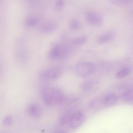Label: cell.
I'll return each mask as SVG.
<instances>
[{"instance_id": "1", "label": "cell", "mask_w": 133, "mask_h": 133, "mask_svg": "<svg viewBox=\"0 0 133 133\" xmlns=\"http://www.w3.org/2000/svg\"><path fill=\"white\" fill-rule=\"evenodd\" d=\"M42 97L43 101L46 105L53 106L62 103L64 99L62 93L53 87H46L42 89Z\"/></svg>"}, {"instance_id": "2", "label": "cell", "mask_w": 133, "mask_h": 133, "mask_svg": "<svg viewBox=\"0 0 133 133\" xmlns=\"http://www.w3.org/2000/svg\"><path fill=\"white\" fill-rule=\"evenodd\" d=\"M62 73V70L60 67L55 66L42 70L39 72L38 76L43 81H52L59 78Z\"/></svg>"}, {"instance_id": "3", "label": "cell", "mask_w": 133, "mask_h": 133, "mask_svg": "<svg viewBox=\"0 0 133 133\" xmlns=\"http://www.w3.org/2000/svg\"><path fill=\"white\" fill-rule=\"evenodd\" d=\"M24 40L20 38L16 42L15 56L18 62L24 64L27 61L28 54Z\"/></svg>"}, {"instance_id": "4", "label": "cell", "mask_w": 133, "mask_h": 133, "mask_svg": "<svg viewBox=\"0 0 133 133\" xmlns=\"http://www.w3.org/2000/svg\"><path fill=\"white\" fill-rule=\"evenodd\" d=\"M95 65L90 62L83 61L78 63L76 65L75 71L79 76L84 77L92 73L95 70Z\"/></svg>"}, {"instance_id": "5", "label": "cell", "mask_w": 133, "mask_h": 133, "mask_svg": "<svg viewBox=\"0 0 133 133\" xmlns=\"http://www.w3.org/2000/svg\"><path fill=\"white\" fill-rule=\"evenodd\" d=\"M117 100V97L115 94L109 93L106 94L102 98L97 100L93 102L92 106L94 107H108L114 104Z\"/></svg>"}, {"instance_id": "6", "label": "cell", "mask_w": 133, "mask_h": 133, "mask_svg": "<svg viewBox=\"0 0 133 133\" xmlns=\"http://www.w3.org/2000/svg\"><path fill=\"white\" fill-rule=\"evenodd\" d=\"M85 18L87 22L92 26H100L103 22V18L100 15L92 11H88L86 13Z\"/></svg>"}, {"instance_id": "7", "label": "cell", "mask_w": 133, "mask_h": 133, "mask_svg": "<svg viewBox=\"0 0 133 133\" xmlns=\"http://www.w3.org/2000/svg\"><path fill=\"white\" fill-rule=\"evenodd\" d=\"M84 119V116L83 113L80 111H77L71 115L69 123L72 128L76 129L82 124Z\"/></svg>"}, {"instance_id": "8", "label": "cell", "mask_w": 133, "mask_h": 133, "mask_svg": "<svg viewBox=\"0 0 133 133\" xmlns=\"http://www.w3.org/2000/svg\"><path fill=\"white\" fill-rule=\"evenodd\" d=\"M27 112L32 117L38 118L40 117L42 114V110L41 107L35 103L30 104L27 108Z\"/></svg>"}, {"instance_id": "9", "label": "cell", "mask_w": 133, "mask_h": 133, "mask_svg": "<svg viewBox=\"0 0 133 133\" xmlns=\"http://www.w3.org/2000/svg\"><path fill=\"white\" fill-rule=\"evenodd\" d=\"M57 27V25L55 22H48L41 25L39 27V30L42 33H49L54 32Z\"/></svg>"}, {"instance_id": "10", "label": "cell", "mask_w": 133, "mask_h": 133, "mask_svg": "<svg viewBox=\"0 0 133 133\" xmlns=\"http://www.w3.org/2000/svg\"><path fill=\"white\" fill-rule=\"evenodd\" d=\"M114 37L113 33L108 32L104 33L99 36L97 41L99 43H103L111 40Z\"/></svg>"}, {"instance_id": "11", "label": "cell", "mask_w": 133, "mask_h": 133, "mask_svg": "<svg viewBox=\"0 0 133 133\" xmlns=\"http://www.w3.org/2000/svg\"><path fill=\"white\" fill-rule=\"evenodd\" d=\"M131 71V69L130 67H125L117 73L116 74V77L117 78H123L129 74Z\"/></svg>"}, {"instance_id": "12", "label": "cell", "mask_w": 133, "mask_h": 133, "mask_svg": "<svg viewBox=\"0 0 133 133\" xmlns=\"http://www.w3.org/2000/svg\"><path fill=\"white\" fill-rule=\"evenodd\" d=\"M93 81L90 80L85 81L81 84L80 88L84 91H88L91 89L93 85Z\"/></svg>"}, {"instance_id": "13", "label": "cell", "mask_w": 133, "mask_h": 133, "mask_svg": "<svg viewBox=\"0 0 133 133\" xmlns=\"http://www.w3.org/2000/svg\"><path fill=\"white\" fill-rule=\"evenodd\" d=\"M69 25L70 28L71 30H76L79 29L81 26V24L78 19L74 18L70 21Z\"/></svg>"}, {"instance_id": "14", "label": "cell", "mask_w": 133, "mask_h": 133, "mask_svg": "<svg viewBox=\"0 0 133 133\" xmlns=\"http://www.w3.org/2000/svg\"><path fill=\"white\" fill-rule=\"evenodd\" d=\"M122 100L126 102L133 101V90H130L123 94L122 96Z\"/></svg>"}, {"instance_id": "15", "label": "cell", "mask_w": 133, "mask_h": 133, "mask_svg": "<svg viewBox=\"0 0 133 133\" xmlns=\"http://www.w3.org/2000/svg\"><path fill=\"white\" fill-rule=\"evenodd\" d=\"M87 38L85 36H83L74 38L72 42L74 44L77 45H82L86 41Z\"/></svg>"}, {"instance_id": "16", "label": "cell", "mask_w": 133, "mask_h": 133, "mask_svg": "<svg viewBox=\"0 0 133 133\" xmlns=\"http://www.w3.org/2000/svg\"><path fill=\"white\" fill-rule=\"evenodd\" d=\"M112 4L117 5H123L133 2V0H110Z\"/></svg>"}, {"instance_id": "17", "label": "cell", "mask_w": 133, "mask_h": 133, "mask_svg": "<svg viewBox=\"0 0 133 133\" xmlns=\"http://www.w3.org/2000/svg\"><path fill=\"white\" fill-rule=\"evenodd\" d=\"M13 121L12 116L10 115H8L5 117L3 119L2 124L4 126L9 127L12 124Z\"/></svg>"}, {"instance_id": "18", "label": "cell", "mask_w": 133, "mask_h": 133, "mask_svg": "<svg viewBox=\"0 0 133 133\" xmlns=\"http://www.w3.org/2000/svg\"><path fill=\"white\" fill-rule=\"evenodd\" d=\"M38 22L37 19L35 18L29 17L26 20L25 23L26 25L28 26H33L36 25Z\"/></svg>"}, {"instance_id": "19", "label": "cell", "mask_w": 133, "mask_h": 133, "mask_svg": "<svg viewBox=\"0 0 133 133\" xmlns=\"http://www.w3.org/2000/svg\"><path fill=\"white\" fill-rule=\"evenodd\" d=\"M65 4L64 0H56L55 3L56 8L59 10H62Z\"/></svg>"}]
</instances>
